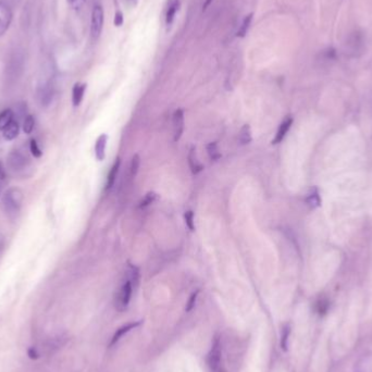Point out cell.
I'll return each instance as SVG.
<instances>
[{
    "mask_svg": "<svg viewBox=\"0 0 372 372\" xmlns=\"http://www.w3.org/2000/svg\"><path fill=\"white\" fill-rule=\"evenodd\" d=\"M23 193L20 188H10L4 195L3 198V208L6 214L8 215L10 219H15L18 217V214L21 210L22 202H23Z\"/></svg>",
    "mask_w": 372,
    "mask_h": 372,
    "instance_id": "cell-1",
    "label": "cell"
},
{
    "mask_svg": "<svg viewBox=\"0 0 372 372\" xmlns=\"http://www.w3.org/2000/svg\"><path fill=\"white\" fill-rule=\"evenodd\" d=\"M24 68V57L22 52L13 51L7 63L6 68V78L9 83H15L21 76Z\"/></svg>",
    "mask_w": 372,
    "mask_h": 372,
    "instance_id": "cell-2",
    "label": "cell"
},
{
    "mask_svg": "<svg viewBox=\"0 0 372 372\" xmlns=\"http://www.w3.org/2000/svg\"><path fill=\"white\" fill-rule=\"evenodd\" d=\"M132 292H133V286L132 284H131L130 281L127 280L126 282L121 285L120 290L117 291L116 295H115L114 306L117 310L123 311L128 308L129 303L131 300V296H132Z\"/></svg>",
    "mask_w": 372,
    "mask_h": 372,
    "instance_id": "cell-3",
    "label": "cell"
},
{
    "mask_svg": "<svg viewBox=\"0 0 372 372\" xmlns=\"http://www.w3.org/2000/svg\"><path fill=\"white\" fill-rule=\"evenodd\" d=\"M221 341L218 336H215L211 346V349L208 354V365L211 372H221Z\"/></svg>",
    "mask_w": 372,
    "mask_h": 372,
    "instance_id": "cell-4",
    "label": "cell"
},
{
    "mask_svg": "<svg viewBox=\"0 0 372 372\" xmlns=\"http://www.w3.org/2000/svg\"><path fill=\"white\" fill-rule=\"evenodd\" d=\"M7 162H8V167L10 168L11 171L16 173L24 172L30 165L28 157L18 152V150H13V152L9 154L8 158H7Z\"/></svg>",
    "mask_w": 372,
    "mask_h": 372,
    "instance_id": "cell-5",
    "label": "cell"
},
{
    "mask_svg": "<svg viewBox=\"0 0 372 372\" xmlns=\"http://www.w3.org/2000/svg\"><path fill=\"white\" fill-rule=\"evenodd\" d=\"M103 28V10L100 5H95L91 11L90 19V35L93 39L100 36Z\"/></svg>",
    "mask_w": 372,
    "mask_h": 372,
    "instance_id": "cell-6",
    "label": "cell"
},
{
    "mask_svg": "<svg viewBox=\"0 0 372 372\" xmlns=\"http://www.w3.org/2000/svg\"><path fill=\"white\" fill-rule=\"evenodd\" d=\"M12 17L13 15L10 6L5 2H0V37L4 36L5 33L9 30Z\"/></svg>",
    "mask_w": 372,
    "mask_h": 372,
    "instance_id": "cell-7",
    "label": "cell"
},
{
    "mask_svg": "<svg viewBox=\"0 0 372 372\" xmlns=\"http://www.w3.org/2000/svg\"><path fill=\"white\" fill-rule=\"evenodd\" d=\"M38 98L43 106H48L54 98V85L52 82L46 81L38 87Z\"/></svg>",
    "mask_w": 372,
    "mask_h": 372,
    "instance_id": "cell-8",
    "label": "cell"
},
{
    "mask_svg": "<svg viewBox=\"0 0 372 372\" xmlns=\"http://www.w3.org/2000/svg\"><path fill=\"white\" fill-rule=\"evenodd\" d=\"M184 131V111L178 109L173 114V134L174 142H178Z\"/></svg>",
    "mask_w": 372,
    "mask_h": 372,
    "instance_id": "cell-9",
    "label": "cell"
},
{
    "mask_svg": "<svg viewBox=\"0 0 372 372\" xmlns=\"http://www.w3.org/2000/svg\"><path fill=\"white\" fill-rule=\"evenodd\" d=\"M108 142L107 134H101L95 144V155L98 161H102L106 157V146Z\"/></svg>",
    "mask_w": 372,
    "mask_h": 372,
    "instance_id": "cell-10",
    "label": "cell"
},
{
    "mask_svg": "<svg viewBox=\"0 0 372 372\" xmlns=\"http://www.w3.org/2000/svg\"><path fill=\"white\" fill-rule=\"evenodd\" d=\"M347 47L351 49V51H359L363 47V35L360 32H354L347 39Z\"/></svg>",
    "mask_w": 372,
    "mask_h": 372,
    "instance_id": "cell-11",
    "label": "cell"
},
{
    "mask_svg": "<svg viewBox=\"0 0 372 372\" xmlns=\"http://www.w3.org/2000/svg\"><path fill=\"white\" fill-rule=\"evenodd\" d=\"M292 124H293V117L287 116L286 119L280 124L277 135L276 137H274V140L272 141V144H279L282 142L284 140L285 135L287 134V132H289V130L291 129Z\"/></svg>",
    "mask_w": 372,
    "mask_h": 372,
    "instance_id": "cell-12",
    "label": "cell"
},
{
    "mask_svg": "<svg viewBox=\"0 0 372 372\" xmlns=\"http://www.w3.org/2000/svg\"><path fill=\"white\" fill-rule=\"evenodd\" d=\"M85 90H86V84L76 83L74 85L73 90H72V103L74 107H78L81 104Z\"/></svg>",
    "mask_w": 372,
    "mask_h": 372,
    "instance_id": "cell-13",
    "label": "cell"
},
{
    "mask_svg": "<svg viewBox=\"0 0 372 372\" xmlns=\"http://www.w3.org/2000/svg\"><path fill=\"white\" fill-rule=\"evenodd\" d=\"M180 0H169L168 9L166 13V23L167 25H171L174 21L176 12L180 9Z\"/></svg>",
    "mask_w": 372,
    "mask_h": 372,
    "instance_id": "cell-14",
    "label": "cell"
},
{
    "mask_svg": "<svg viewBox=\"0 0 372 372\" xmlns=\"http://www.w3.org/2000/svg\"><path fill=\"white\" fill-rule=\"evenodd\" d=\"M140 324H141V322L139 321V322L128 323L127 325L121 326V328H120L119 330H116V332L114 333V335H113V337H112V341H111V344H110V345L112 346V345H114L116 342H119V341H120V338H121L124 334H127L128 332H130L131 330L135 329L136 326H139Z\"/></svg>",
    "mask_w": 372,
    "mask_h": 372,
    "instance_id": "cell-15",
    "label": "cell"
},
{
    "mask_svg": "<svg viewBox=\"0 0 372 372\" xmlns=\"http://www.w3.org/2000/svg\"><path fill=\"white\" fill-rule=\"evenodd\" d=\"M19 131H20V127H19L18 121L13 120L9 126L4 130V139L6 141L15 140L16 137H18L19 135Z\"/></svg>",
    "mask_w": 372,
    "mask_h": 372,
    "instance_id": "cell-16",
    "label": "cell"
},
{
    "mask_svg": "<svg viewBox=\"0 0 372 372\" xmlns=\"http://www.w3.org/2000/svg\"><path fill=\"white\" fill-rule=\"evenodd\" d=\"M119 168H120V159H116L115 162L113 163L112 168H111L108 176H107L106 187H104V189H106V191H109V189L114 185V182L116 180L117 172H119Z\"/></svg>",
    "mask_w": 372,
    "mask_h": 372,
    "instance_id": "cell-17",
    "label": "cell"
},
{
    "mask_svg": "<svg viewBox=\"0 0 372 372\" xmlns=\"http://www.w3.org/2000/svg\"><path fill=\"white\" fill-rule=\"evenodd\" d=\"M188 163H189V167H191V170H192V172L194 174L199 173L201 170L204 169L202 165H200V163L197 161V159H196L194 148H192L191 152H189V154H188Z\"/></svg>",
    "mask_w": 372,
    "mask_h": 372,
    "instance_id": "cell-18",
    "label": "cell"
},
{
    "mask_svg": "<svg viewBox=\"0 0 372 372\" xmlns=\"http://www.w3.org/2000/svg\"><path fill=\"white\" fill-rule=\"evenodd\" d=\"M238 142L240 145H246V144H250L252 142V131L251 127L248 126V124H245V126L240 129Z\"/></svg>",
    "mask_w": 372,
    "mask_h": 372,
    "instance_id": "cell-19",
    "label": "cell"
},
{
    "mask_svg": "<svg viewBox=\"0 0 372 372\" xmlns=\"http://www.w3.org/2000/svg\"><path fill=\"white\" fill-rule=\"evenodd\" d=\"M13 121V112L11 109H6L0 113V131H4Z\"/></svg>",
    "mask_w": 372,
    "mask_h": 372,
    "instance_id": "cell-20",
    "label": "cell"
},
{
    "mask_svg": "<svg viewBox=\"0 0 372 372\" xmlns=\"http://www.w3.org/2000/svg\"><path fill=\"white\" fill-rule=\"evenodd\" d=\"M131 284H132V286L135 287L139 285V282H140V270L137 269V268L135 266H132L131 265L129 267V271H128V279Z\"/></svg>",
    "mask_w": 372,
    "mask_h": 372,
    "instance_id": "cell-21",
    "label": "cell"
},
{
    "mask_svg": "<svg viewBox=\"0 0 372 372\" xmlns=\"http://www.w3.org/2000/svg\"><path fill=\"white\" fill-rule=\"evenodd\" d=\"M207 153L209 158L213 161H218L221 158V153L217 143H209L207 145Z\"/></svg>",
    "mask_w": 372,
    "mask_h": 372,
    "instance_id": "cell-22",
    "label": "cell"
},
{
    "mask_svg": "<svg viewBox=\"0 0 372 372\" xmlns=\"http://www.w3.org/2000/svg\"><path fill=\"white\" fill-rule=\"evenodd\" d=\"M252 20H253V13H251V15H248V16L245 17V19L243 20V23H241L239 30L237 31V34H236L237 37L243 38V37L246 36L248 29H250V26H251Z\"/></svg>",
    "mask_w": 372,
    "mask_h": 372,
    "instance_id": "cell-23",
    "label": "cell"
},
{
    "mask_svg": "<svg viewBox=\"0 0 372 372\" xmlns=\"http://www.w3.org/2000/svg\"><path fill=\"white\" fill-rule=\"evenodd\" d=\"M315 307H316V311L319 313V315H324V313H326V311H328L329 309V300L324 297L319 298L316 302Z\"/></svg>",
    "mask_w": 372,
    "mask_h": 372,
    "instance_id": "cell-24",
    "label": "cell"
},
{
    "mask_svg": "<svg viewBox=\"0 0 372 372\" xmlns=\"http://www.w3.org/2000/svg\"><path fill=\"white\" fill-rule=\"evenodd\" d=\"M307 204H308L311 208H316L320 206V204H321V199H320V196L317 191H313L308 197H307Z\"/></svg>",
    "mask_w": 372,
    "mask_h": 372,
    "instance_id": "cell-25",
    "label": "cell"
},
{
    "mask_svg": "<svg viewBox=\"0 0 372 372\" xmlns=\"http://www.w3.org/2000/svg\"><path fill=\"white\" fill-rule=\"evenodd\" d=\"M34 126H35L34 117H33L32 115L26 116V119L24 120V123H23L24 133L25 134H31L33 132V130H34Z\"/></svg>",
    "mask_w": 372,
    "mask_h": 372,
    "instance_id": "cell-26",
    "label": "cell"
},
{
    "mask_svg": "<svg viewBox=\"0 0 372 372\" xmlns=\"http://www.w3.org/2000/svg\"><path fill=\"white\" fill-rule=\"evenodd\" d=\"M156 199H157V194H156V193H153V192H150V193L146 194V195H145V197H144V198L141 200L139 207H140V208H145V207H147V206H149V205H152L153 202H154Z\"/></svg>",
    "mask_w": 372,
    "mask_h": 372,
    "instance_id": "cell-27",
    "label": "cell"
},
{
    "mask_svg": "<svg viewBox=\"0 0 372 372\" xmlns=\"http://www.w3.org/2000/svg\"><path fill=\"white\" fill-rule=\"evenodd\" d=\"M291 333L290 325H285L282 330V336H281V347L283 350L287 349V341H289V336Z\"/></svg>",
    "mask_w": 372,
    "mask_h": 372,
    "instance_id": "cell-28",
    "label": "cell"
},
{
    "mask_svg": "<svg viewBox=\"0 0 372 372\" xmlns=\"http://www.w3.org/2000/svg\"><path fill=\"white\" fill-rule=\"evenodd\" d=\"M140 163H141V160H140L139 155L133 156L132 162H131V175H132V178H134V176L137 174V171H139V168H140Z\"/></svg>",
    "mask_w": 372,
    "mask_h": 372,
    "instance_id": "cell-29",
    "label": "cell"
},
{
    "mask_svg": "<svg viewBox=\"0 0 372 372\" xmlns=\"http://www.w3.org/2000/svg\"><path fill=\"white\" fill-rule=\"evenodd\" d=\"M184 218H185V222H186V225L188 226L189 230H191L192 232L195 231V222H194V212L188 210L185 212L184 214Z\"/></svg>",
    "mask_w": 372,
    "mask_h": 372,
    "instance_id": "cell-30",
    "label": "cell"
},
{
    "mask_svg": "<svg viewBox=\"0 0 372 372\" xmlns=\"http://www.w3.org/2000/svg\"><path fill=\"white\" fill-rule=\"evenodd\" d=\"M30 148H31V153L32 155L35 157V158H39V157L42 156L43 152L41 150V148L38 147L37 145V142L35 140H32L31 141V144H30Z\"/></svg>",
    "mask_w": 372,
    "mask_h": 372,
    "instance_id": "cell-31",
    "label": "cell"
},
{
    "mask_svg": "<svg viewBox=\"0 0 372 372\" xmlns=\"http://www.w3.org/2000/svg\"><path fill=\"white\" fill-rule=\"evenodd\" d=\"M322 57L324 60H334L336 58V51L334 48H329L322 52Z\"/></svg>",
    "mask_w": 372,
    "mask_h": 372,
    "instance_id": "cell-32",
    "label": "cell"
},
{
    "mask_svg": "<svg viewBox=\"0 0 372 372\" xmlns=\"http://www.w3.org/2000/svg\"><path fill=\"white\" fill-rule=\"evenodd\" d=\"M197 296H198V291L192 294L191 297H189V299H188L187 305H186V308H185L186 311H191L194 308V306L196 304V299H197Z\"/></svg>",
    "mask_w": 372,
    "mask_h": 372,
    "instance_id": "cell-33",
    "label": "cell"
},
{
    "mask_svg": "<svg viewBox=\"0 0 372 372\" xmlns=\"http://www.w3.org/2000/svg\"><path fill=\"white\" fill-rule=\"evenodd\" d=\"M86 3V0H68V4L72 7L73 9H80L81 7Z\"/></svg>",
    "mask_w": 372,
    "mask_h": 372,
    "instance_id": "cell-34",
    "label": "cell"
},
{
    "mask_svg": "<svg viewBox=\"0 0 372 372\" xmlns=\"http://www.w3.org/2000/svg\"><path fill=\"white\" fill-rule=\"evenodd\" d=\"M123 15L121 11H116L114 16V25L115 26H121L123 24Z\"/></svg>",
    "mask_w": 372,
    "mask_h": 372,
    "instance_id": "cell-35",
    "label": "cell"
},
{
    "mask_svg": "<svg viewBox=\"0 0 372 372\" xmlns=\"http://www.w3.org/2000/svg\"><path fill=\"white\" fill-rule=\"evenodd\" d=\"M212 2H213V0H206L205 4H204V6H202V11H206V10L208 9V7L211 5Z\"/></svg>",
    "mask_w": 372,
    "mask_h": 372,
    "instance_id": "cell-36",
    "label": "cell"
},
{
    "mask_svg": "<svg viewBox=\"0 0 372 372\" xmlns=\"http://www.w3.org/2000/svg\"><path fill=\"white\" fill-rule=\"evenodd\" d=\"M5 176V172H4V168H3V165L2 162H0V180H3Z\"/></svg>",
    "mask_w": 372,
    "mask_h": 372,
    "instance_id": "cell-37",
    "label": "cell"
},
{
    "mask_svg": "<svg viewBox=\"0 0 372 372\" xmlns=\"http://www.w3.org/2000/svg\"><path fill=\"white\" fill-rule=\"evenodd\" d=\"M3 243H4V238L2 235H0V250H2V247H3Z\"/></svg>",
    "mask_w": 372,
    "mask_h": 372,
    "instance_id": "cell-38",
    "label": "cell"
},
{
    "mask_svg": "<svg viewBox=\"0 0 372 372\" xmlns=\"http://www.w3.org/2000/svg\"><path fill=\"white\" fill-rule=\"evenodd\" d=\"M128 2L131 3V4H134V3H136V0H128Z\"/></svg>",
    "mask_w": 372,
    "mask_h": 372,
    "instance_id": "cell-39",
    "label": "cell"
}]
</instances>
